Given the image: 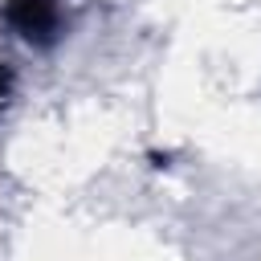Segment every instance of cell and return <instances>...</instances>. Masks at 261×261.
I'll return each instance as SVG.
<instances>
[{
    "mask_svg": "<svg viewBox=\"0 0 261 261\" xmlns=\"http://www.w3.org/2000/svg\"><path fill=\"white\" fill-rule=\"evenodd\" d=\"M12 20L24 37H41L53 29L57 8H53V0H12Z\"/></svg>",
    "mask_w": 261,
    "mask_h": 261,
    "instance_id": "6da1fadb",
    "label": "cell"
}]
</instances>
